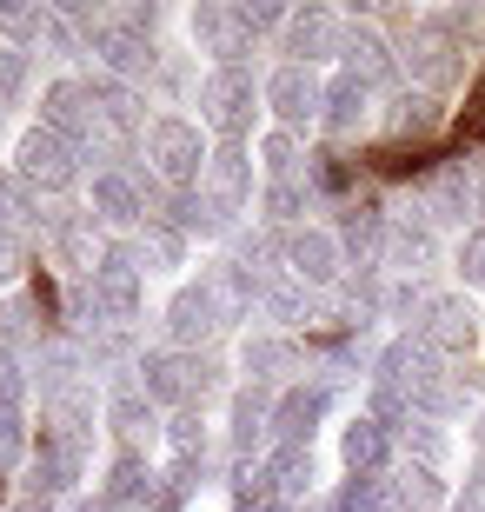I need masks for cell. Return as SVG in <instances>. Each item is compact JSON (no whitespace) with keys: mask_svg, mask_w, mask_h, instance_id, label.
<instances>
[{"mask_svg":"<svg viewBox=\"0 0 485 512\" xmlns=\"http://www.w3.org/2000/svg\"><path fill=\"white\" fill-rule=\"evenodd\" d=\"M233 20H240V34H260V27H286V7H233Z\"/></svg>","mask_w":485,"mask_h":512,"instance_id":"cell-34","label":"cell"},{"mask_svg":"<svg viewBox=\"0 0 485 512\" xmlns=\"http://www.w3.org/2000/svg\"><path fill=\"white\" fill-rule=\"evenodd\" d=\"M326 406H333L326 386H293V393L273 406V439H280V446H313V426L326 419Z\"/></svg>","mask_w":485,"mask_h":512,"instance_id":"cell-10","label":"cell"},{"mask_svg":"<svg viewBox=\"0 0 485 512\" xmlns=\"http://www.w3.org/2000/svg\"><path fill=\"white\" fill-rule=\"evenodd\" d=\"M466 133H485V87H479V100L466 107Z\"/></svg>","mask_w":485,"mask_h":512,"instance_id":"cell-39","label":"cell"},{"mask_svg":"<svg viewBox=\"0 0 485 512\" xmlns=\"http://www.w3.org/2000/svg\"><path fill=\"white\" fill-rule=\"evenodd\" d=\"M260 94H266V107L280 114V127L293 133V127H306V120H319V94H326V87L313 80V67H293V60H286Z\"/></svg>","mask_w":485,"mask_h":512,"instance_id":"cell-7","label":"cell"},{"mask_svg":"<svg viewBox=\"0 0 485 512\" xmlns=\"http://www.w3.org/2000/svg\"><path fill=\"white\" fill-rule=\"evenodd\" d=\"M366 107H373V87L353 74H339L326 94H319V120H326V133H353L366 127Z\"/></svg>","mask_w":485,"mask_h":512,"instance_id":"cell-15","label":"cell"},{"mask_svg":"<svg viewBox=\"0 0 485 512\" xmlns=\"http://www.w3.org/2000/svg\"><path fill=\"white\" fill-rule=\"evenodd\" d=\"M266 180L273 187H286V180H299V147H293V133H266Z\"/></svg>","mask_w":485,"mask_h":512,"instance_id":"cell-26","label":"cell"},{"mask_svg":"<svg viewBox=\"0 0 485 512\" xmlns=\"http://www.w3.org/2000/svg\"><path fill=\"white\" fill-rule=\"evenodd\" d=\"M40 107H47V120H40V127L60 133V140H74V147H80V133L94 127V100H87V87H74V80H54Z\"/></svg>","mask_w":485,"mask_h":512,"instance_id":"cell-13","label":"cell"},{"mask_svg":"<svg viewBox=\"0 0 485 512\" xmlns=\"http://www.w3.org/2000/svg\"><path fill=\"white\" fill-rule=\"evenodd\" d=\"M220 313H226V306H220L213 286H187V293L167 306V333H173V340H206V333L220 326Z\"/></svg>","mask_w":485,"mask_h":512,"instance_id":"cell-16","label":"cell"},{"mask_svg":"<svg viewBox=\"0 0 485 512\" xmlns=\"http://www.w3.org/2000/svg\"><path fill=\"white\" fill-rule=\"evenodd\" d=\"M94 54L113 74H147L153 67V47L133 34V20H94Z\"/></svg>","mask_w":485,"mask_h":512,"instance_id":"cell-12","label":"cell"},{"mask_svg":"<svg viewBox=\"0 0 485 512\" xmlns=\"http://www.w3.org/2000/svg\"><path fill=\"white\" fill-rule=\"evenodd\" d=\"M74 173H80V147L74 140H60V133H47V127L20 133V147H14V180L20 187L54 193V187H74Z\"/></svg>","mask_w":485,"mask_h":512,"instance_id":"cell-2","label":"cell"},{"mask_svg":"<svg viewBox=\"0 0 485 512\" xmlns=\"http://www.w3.org/2000/svg\"><path fill=\"white\" fill-rule=\"evenodd\" d=\"M266 313L293 320V313H299V293H293V286H266Z\"/></svg>","mask_w":485,"mask_h":512,"instance_id":"cell-37","label":"cell"},{"mask_svg":"<svg viewBox=\"0 0 485 512\" xmlns=\"http://www.w3.org/2000/svg\"><path fill=\"white\" fill-rule=\"evenodd\" d=\"M260 426H273V406H266V393H253V386H246V393L233 399V446H240V453H253Z\"/></svg>","mask_w":485,"mask_h":512,"instance_id":"cell-24","label":"cell"},{"mask_svg":"<svg viewBox=\"0 0 485 512\" xmlns=\"http://www.w3.org/2000/svg\"><path fill=\"white\" fill-rule=\"evenodd\" d=\"M406 446L419 459V473H439L446 466V433H439V419H406Z\"/></svg>","mask_w":485,"mask_h":512,"instance_id":"cell-25","label":"cell"},{"mask_svg":"<svg viewBox=\"0 0 485 512\" xmlns=\"http://www.w3.org/2000/svg\"><path fill=\"white\" fill-rule=\"evenodd\" d=\"M439 120H446V114H439V100H432V94H399V100H392V133H399V140H419V133H432Z\"/></svg>","mask_w":485,"mask_h":512,"instance_id":"cell-21","label":"cell"},{"mask_svg":"<svg viewBox=\"0 0 485 512\" xmlns=\"http://www.w3.org/2000/svg\"><path fill=\"white\" fill-rule=\"evenodd\" d=\"M286 366H293V346H286V340H253V346H246V373L273 380V373H286Z\"/></svg>","mask_w":485,"mask_h":512,"instance_id":"cell-27","label":"cell"},{"mask_svg":"<svg viewBox=\"0 0 485 512\" xmlns=\"http://www.w3.org/2000/svg\"><path fill=\"white\" fill-rule=\"evenodd\" d=\"M240 512H293L286 499H240Z\"/></svg>","mask_w":485,"mask_h":512,"instance_id":"cell-40","label":"cell"},{"mask_svg":"<svg viewBox=\"0 0 485 512\" xmlns=\"http://www.w3.org/2000/svg\"><path fill=\"white\" fill-rule=\"evenodd\" d=\"M260 100L266 94L253 87V74H246V67H213V74H206V87H200V120L213 133H226V147H233V140L253 127Z\"/></svg>","mask_w":485,"mask_h":512,"instance_id":"cell-1","label":"cell"},{"mask_svg":"<svg viewBox=\"0 0 485 512\" xmlns=\"http://www.w3.org/2000/svg\"><path fill=\"white\" fill-rule=\"evenodd\" d=\"M14 512H54V506H47V499H20Z\"/></svg>","mask_w":485,"mask_h":512,"instance_id":"cell-41","label":"cell"},{"mask_svg":"<svg viewBox=\"0 0 485 512\" xmlns=\"http://www.w3.org/2000/svg\"><path fill=\"white\" fill-rule=\"evenodd\" d=\"M419 340L439 353V360H466L472 340H479V313L466 300H426V320H419Z\"/></svg>","mask_w":485,"mask_h":512,"instance_id":"cell-6","label":"cell"},{"mask_svg":"<svg viewBox=\"0 0 485 512\" xmlns=\"http://www.w3.org/2000/svg\"><path fill=\"white\" fill-rule=\"evenodd\" d=\"M20 260H27V240H20L14 227H0V280H14Z\"/></svg>","mask_w":485,"mask_h":512,"instance_id":"cell-35","label":"cell"},{"mask_svg":"<svg viewBox=\"0 0 485 512\" xmlns=\"http://www.w3.org/2000/svg\"><path fill=\"white\" fill-rule=\"evenodd\" d=\"M20 446H27V426H20V413H0V473L20 459Z\"/></svg>","mask_w":485,"mask_h":512,"instance_id":"cell-33","label":"cell"},{"mask_svg":"<svg viewBox=\"0 0 485 512\" xmlns=\"http://www.w3.org/2000/svg\"><path fill=\"white\" fill-rule=\"evenodd\" d=\"M266 207H273V220H299V180H286V187H266Z\"/></svg>","mask_w":485,"mask_h":512,"instance_id":"cell-36","label":"cell"},{"mask_svg":"<svg viewBox=\"0 0 485 512\" xmlns=\"http://www.w3.org/2000/svg\"><path fill=\"white\" fill-rule=\"evenodd\" d=\"M286 47H293V67H313V60H326V54L346 47V27H339L326 7H306V14L286 20Z\"/></svg>","mask_w":485,"mask_h":512,"instance_id":"cell-11","label":"cell"},{"mask_svg":"<svg viewBox=\"0 0 485 512\" xmlns=\"http://www.w3.org/2000/svg\"><path fill=\"white\" fill-rule=\"evenodd\" d=\"M20 399H27V380H20V360L0 346V413H20Z\"/></svg>","mask_w":485,"mask_h":512,"instance_id":"cell-29","label":"cell"},{"mask_svg":"<svg viewBox=\"0 0 485 512\" xmlns=\"http://www.w3.org/2000/svg\"><path fill=\"white\" fill-rule=\"evenodd\" d=\"M14 213H20V180H14V173H0V227H7Z\"/></svg>","mask_w":485,"mask_h":512,"instance_id":"cell-38","label":"cell"},{"mask_svg":"<svg viewBox=\"0 0 485 512\" xmlns=\"http://www.w3.org/2000/svg\"><path fill=\"white\" fill-rule=\"evenodd\" d=\"M140 419H153L147 393H120V399H113V426H120V433H140Z\"/></svg>","mask_w":485,"mask_h":512,"instance_id":"cell-32","label":"cell"},{"mask_svg":"<svg viewBox=\"0 0 485 512\" xmlns=\"http://www.w3.org/2000/svg\"><path fill=\"white\" fill-rule=\"evenodd\" d=\"M459 273H466L472 286H485V227H472L466 240H459Z\"/></svg>","mask_w":485,"mask_h":512,"instance_id":"cell-30","label":"cell"},{"mask_svg":"<svg viewBox=\"0 0 485 512\" xmlns=\"http://www.w3.org/2000/svg\"><path fill=\"white\" fill-rule=\"evenodd\" d=\"M339 54H346V74H353V80H366V87H379V80H392V54H386V40H379L373 27H353Z\"/></svg>","mask_w":485,"mask_h":512,"instance_id":"cell-19","label":"cell"},{"mask_svg":"<svg viewBox=\"0 0 485 512\" xmlns=\"http://www.w3.org/2000/svg\"><path fill=\"white\" fill-rule=\"evenodd\" d=\"M206 386H213V366L193 360V353L160 346V353H147V360H140V393H147L153 406H193Z\"/></svg>","mask_w":485,"mask_h":512,"instance_id":"cell-3","label":"cell"},{"mask_svg":"<svg viewBox=\"0 0 485 512\" xmlns=\"http://www.w3.org/2000/svg\"><path fill=\"white\" fill-rule=\"evenodd\" d=\"M193 40L206 54H220V67H240V54H246V34L226 7H193Z\"/></svg>","mask_w":485,"mask_h":512,"instance_id":"cell-17","label":"cell"},{"mask_svg":"<svg viewBox=\"0 0 485 512\" xmlns=\"http://www.w3.org/2000/svg\"><path fill=\"white\" fill-rule=\"evenodd\" d=\"M147 153H153V167H160V173L173 180V193L200 187V173H206V147H200V127H193V120H180V114L153 120V127H147Z\"/></svg>","mask_w":485,"mask_h":512,"instance_id":"cell-4","label":"cell"},{"mask_svg":"<svg viewBox=\"0 0 485 512\" xmlns=\"http://www.w3.org/2000/svg\"><path fill=\"white\" fill-rule=\"evenodd\" d=\"M94 300L107 320H133L140 313V260L127 247H107L94 260Z\"/></svg>","mask_w":485,"mask_h":512,"instance_id":"cell-5","label":"cell"},{"mask_svg":"<svg viewBox=\"0 0 485 512\" xmlns=\"http://www.w3.org/2000/svg\"><path fill=\"white\" fill-rule=\"evenodd\" d=\"M426 207H432V220H466L472 213V180L466 173H439V180H432V193H426Z\"/></svg>","mask_w":485,"mask_h":512,"instance_id":"cell-22","label":"cell"},{"mask_svg":"<svg viewBox=\"0 0 485 512\" xmlns=\"http://www.w3.org/2000/svg\"><path fill=\"white\" fill-rule=\"evenodd\" d=\"M399 506H406V512L439 506V473H419V466H412V473H406V486H399Z\"/></svg>","mask_w":485,"mask_h":512,"instance_id":"cell-28","label":"cell"},{"mask_svg":"<svg viewBox=\"0 0 485 512\" xmlns=\"http://www.w3.org/2000/svg\"><path fill=\"white\" fill-rule=\"evenodd\" d=\"M339 453H346V466H353V473H379V466H386V453H392V426H386V419H373V413L346 419Z\"/></svg>","mask_w":485,"mask_h":512,"instance_id":"cell-14","label":"cell"},{"mask_svg":"<svg viewBox=\"0 0 485 512\" xmlns=\"http://www.w3.org/2000/svg\"><path fill=\"white\" fill-rule=\"evenodd\" d=\"M94 213L100 220H140L147 213V193L133 187V173L107 167V173H94Z\"/></svg>","mask_w":485,"mask_h":512,"instance_id":"cell-18","label":"cell"},{"mask_svg":"<svg viewBox=\"0 0 485 512\" xmlns=\"http://www.w3.org/2000/svg\"><path fill=\"white\" fill-rule=\"evenodd\" d=\"M379 233H386V220H379V200H353V207H346V227H339V247L373 253Z\"/></svg>","mask_w":485,"mask_h":512,"instance_id":"cell-23","label":"cell"},{"mask_svg":"<svg viewBox=\"0 0 485 512\" xmlns=\"http://www.w3.org/2000/svg\"><path fill=\"white\" fill-rule=\"evenodd\" d=\"M392 479L386 473H353L346 486L333 493V512H392Z\"/></svg>","mask_w":485,"mask_h":512,"instance_id":"cell-20","label":"cell"},{"mask_svg":"<svg viewBox=\"0 0 485 512\" xmlns=\"http://www.w3.org/2000/svg\"><path fill=\"white\" fill-rule=\"evenodd\" d=\"M472 207H479V213H485V180H479V187H472Z\"/></svg>","mask_w":485,"mask_h":512,"instance_id":"cell-42","label":"cell"},{"mask_svg":"<svg viewBox=\"0 0 485 512\" xmlns=\"http://www.w3.org/2000/svg\"><path fill=\"white\" fill-rule=\"evenodd\" d=\"M426 253H432V233L426 227H399V233H392V260H426Z\"/></svg>","mask_w":485,"mask_h":512,"instance_id":"cell-31","label":"cell"},{"mask_svg":"<svg viewBox=\"0 0 485 512\" xmlns=\"http://www.w3.org/2000/svg\"><path fill=\"white\" fill-rule=\"evenodd\" d=\"M339 240L333 233H319V227H299V233H286V273H293L299 286H326L339 273Z\"/></svg>","mask_w":485,"mask_h":512,"instance_id":"cell-9","label":"cell"},{"mask_svg":"<svg viewBox=\"0 0 485 512\" xmlns=\"http://www.w3.org/2000/svg\"><path fill=\"white\" fill-rule=\"evenodd\" d=\"M246 193H253V160L240 147H220L206 160V207H213V220H233L246 207Z\"/></svg>","mask_w":485,"mask_h":512,"instance_id":"cell-8","label":"cell"}]
</instances>
